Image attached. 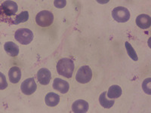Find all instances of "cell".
I'll return each instance as SVG.
<instances>
[{"instance_id": "1", "label": "cell", "mask_w": 151, "mask_h": 113, "mask_svg": "<svg viewBox=\"0 0 151 113\" xmlns=\"http://www.w3.org/2000/svg\"><path fill=\"white\" fill-rule=\"evenodd\" d=\"M74 70V63L70 58H62L57 64V71L59 75L70 79Z\"/></svg>"}, {"instance_id": "2", "label": "cell", "mask_w": 151, "mask_h": 113, "mask_svg": "<svg viewBox=\"0 0 151 113\" xmlns=\"http://www.w3.org/2000/svg\"><path fill=\"white\" fill-rule=\"evenodd\" d=\"M15 39L21 45H29L33 39V33L27 28L18 29L14 33Z\"/></svg>"}, {"instance_id": "3", "label": "cell", "mask_w": 151, "mask_h": 113, "mask_svg": "<svg viewBox=\"0 0 151 113\" xmlns=\"http://www.w3.org/2000/svg\"><path fill=\"white\" fill-rule=\"evenodd\" d=\"M54 21V15L48 11H42L36 17V22L40 26L47 27L52 25Z\"/></svg>"}, {"instance_id": "4", "label": "cell", "mask_w": 151, "mask_h": 113, "mask_svg": "<svg viewBox=\"0 0 151 113\" xmlns=\"http://www.w3.org/2000/svg\"><path fill=\"white\" fill-rule=\"evenodd\" d=\"M92 78V71L88 66H83L79 69L76 75V80L81 84H86Z\"/></svg>"}, {"instance_id": "5", "label": "cell", "mask_w": 151, "mask_h": 113, "mask_svg": "<svg viewBox=\"0 0 151 113\" xmlns=\"http://www.w3.org/2000/svg\"><path fill=\"white\" fill-rule=\"evenodd\" d=\"M112 17L116 22L125 23L130 19V12L126 8L116 7L112 11Z\"/></svg>"}, {"instance_id": "6", "label": "cell", "mask_w": 151, "mask_h": 113, "mask_svg": "<svg viewBox=\"0 0 151 113\" xmlns=\"http://www.w3.org/2000/svg\"><path fill=\"white\" fill-rule=\"evenodd\" d=\"M37 85L33 78H29L24 81L21 84V90L25 95H31L36 91Z\"/></svg>"}, {"instance_id": "7", "label": "cell", "mask_w": 151, "mask_h": 113, "mask_svg": "<svg viewBox=\"0 0 151 113\" xmlns=\"http://www.w3.org/2000/svg\"><path fill=\"white\" fill-rule=\"evenodd\" d=\"M1 11L5 15H15L17 11V5L14 1H5L1 5Z\"/></svg>"}, {"instance_id": "8", "label": "cell", "mask_w": 151, "mask_h": 113, "mask_svg": "<svg viewBox=\"0 0 151 113\" xmlns=\"http://www.w3.org/2000/svg\"><path fill=\"white\" fill-rule=\"evenodd\" d=\"M52 79V74L48 69L42 68L37 72V79L39 82L42 85H47L49 84Z\"/></svg>"}, {"instance_id": "9", "label": "cell", "mask_w": 151, "mask_h": 113, "mask_svg": "<svg viewBox=\"0 0 151 113\" xmlns=\"http://www.w3.org/2000/svg\"><path fill=\"white\" fill-rule=\"evenodd\" d=\"M88 103L83 99L76 100L72 105V111L75 113H86L88 110Z\"/></svg>"}, {"instance_id": "10", "label": "cell", "mask_w": 151, "mask_h": 113, "mask_svg": "<svg viewBox=\"0 0 151 113\" xmlns=\"http://www.w3.org/2000/svg\"><path fill=\"white\" fill-rule=\"evenodd\" d=\"M53 87L54 89L59 91L61 94H66V93L68 92L70 85H69V83L66 81L59 79V78H57L54 81Z\"/></svg>"}, {"instance_id": "11", "label": "cell", "mask_w": 151, "mask_h": 113, "mask_svg": "<svg viewBox=\"0 0 151 113\" xmlns=\"http://www.w3.org/2000/svg\"><path fill=\"white\" fill-rule=\"evenodd\" d=\"M136 24L139 28L143 29H148L150 26L151 24V18L150 16L148 14H140L138 17L136 18Z\"/></svg>"}, {"instance_id": "12", "label": "cell", "mask_w": 151, "mask_h": 113, "mask_svg": "<svg viewBox=\"0 0 151 113\" xmlns=\"http://www.w3.org/2000/svg\"><path fill=\"white\" fill-rule=\"evenodd\" d=\"M9 81L13 84L18 83L21 79V69L17 67H13L9 71Z\"/></svg>"}, {"instance_id": "13", "label": "cell", "mask_w": 151, "mask_h": 113, "mask_svg": "<svg viewBox=\"0 0 151 113\" xmlns=\"http://www.w3.org/2000/svg\"><path fill=\"white\" fill-rule=\"evenodd\" d=\"M4 48L6 53L11 56H16L19 54V47L13 41H7L4 45Z\"/></svg>"}, {"instance_id": "14", "label": "cell", "mask_w": 151, "mask_h": 113, "mask_svg": "<svg viewBox=\"0 0 151 113\" xmlns=\"http://www.w3.org/2000/svg\"><path fill=\"white\" fill-rule=\"evenodd\" d=\"M45 104L48 106L54 107V106H56L60 102V97L57 94H55V93H48L45 96Z\"/></svg>"}, {"instance_id": "15", "label": "cell", "mask_w": 151, "mask_h": 113, "mask_svg": "<svg viewBox=\"0 0 151 113\" xmlns=\"http://www.w3.org/2000/svg\"><path fill=\"white\" fill-rule=\"evenodd\" d=\"M122 88L119 85H112L109 88L108 91L106 92L107 97L110 99H116L122 95Z\"/></svg>"}, {"instance_id": "16", "label": "cell", "mask_w": 151, "mask_h": 113, "mask_svg": "<svg viewBox=\"0 0 151 113\" xmlns=\"http://www.w3.org/2000/svg\"><path fill=\"white\" fill-rule=\"evenodd\" d=\"M106 92L104 91V92L102 93L99 97V103L101 105L103 106L104 108H106V109H110L112 106L114 105V100L113 99H107L106 97Z\"/></svg>"}, {"instance_id": "17", "label": "cell", "mask_w": 151, "mask_h": 113, "mask_svg": "<svg viewBox=\"0 0 151 113\" xmlns=\"http://www.w3.org/2000/svg\"><path fill=\"white\" fill-rule=\"evenodd\" d=\"M125 49H126V51H127V53H128V54H129V56H130L131 58L134 60V61H137V60H138L137 53H136L135 51H134V49L133 48V47L132 46V45H131L129 41H125Z\"/></svg>"}, {"instance_id": "18", "label": "cell", "mask_w": 151, "mask_h": 113, "mask_svg": "<svg viewBox=\"0 0 151 113\" xmlns=\"http://www.w3.org/2000/svg\"><path fill=\"white\" fill-rule=\"evenodd\" d=\"M28 19H29V13H28V11H22L21 14H17L16 16L13 24H21V23H24L26 22L27 21H28Z\"/></svg>"}, {"instance_id": "19", "label": "cell", "mask_w": 151, "mask_h": 113, "mask_svg": "<svg viewBox=\"0 0 151 113\" xmlns=\"http://www.w3.org/2000/svg\"><path fill=\"white\" fill-rule=\"evenodd\" d=\"M150 82H151V79H147L146 80H144V82L142 84V88L145 93L147 94H151L150 91Z\"/></svg>"}, {"instance_id": "20", "label": "cell", "mask_w": 151, "mask_h": 113, "mask_svg": "<svg viewBox=\"0 0 151 113\" xmlns=\"http://www.w3.org/2000/svg\"><path fill=\"white\" fill-rule=\"evenodd\" d=\"M54 5L58 9H62L65 7L67 5V1L66 0H55L54 2Z\"/></svg>"}]
</instances>
